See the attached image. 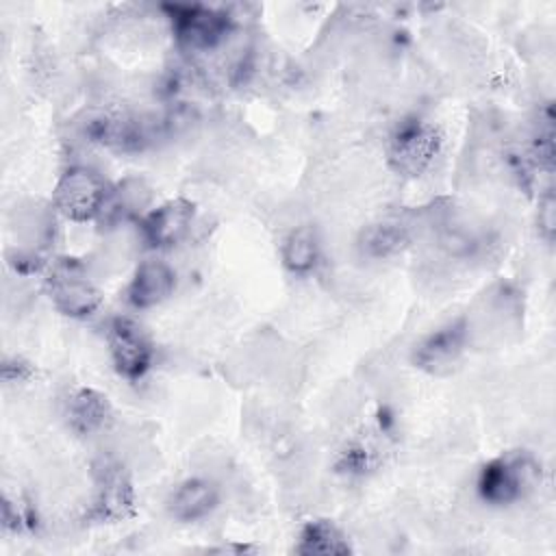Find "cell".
<instances>
[{"label": "cell", "instance_id": "6da1fadb", "mask_svg": "<svg viewBox=\"0 0 556 556\" xmlns=\"http://www.w3.org/2000/svg\"><path fill=\"white\" fill-rule=\"evenodd\" d=\"M541 460L530 452H504L482 465L476 491L491 506H510L526 500L541 482Z\"/></svg>", "mask_w": 556, "mask_h": 556}, {"label": "cell", "instance_id": "7a4b0ae2", "mask_svg": "<svg viewBox=\"0 0 556 556\" xmlns=\"http://www.w3.org/2000/svg\"><path fill=\"white\" fill-rule=\"evenodd\" d=\"M111 200V189L102 174L89 165L67 167L52 191L54 208L70 222L85 224L100 217Z\"/></svg>", "mask_w": 556, "mask_h": 556}, {"label": "cell", "instance_id": "3957f363", "mask_svg": "<svg viewBox=\"0 0 556 556\" xmlns=\"http://www.w3.org/2000/svg\"><path fill=\"white\" fill-rule=\"evenodd\" d=\"M441 143V130L432 122L421 117L402 119L389 137L387 163L395 174L417 178L434 163Z\"/></svg>", "mask_w": 556, "mask_h": 556}, {"label": "cell", "instance_id": "277c9868", "mask_svg": "<svg viewBox=\"0 0 556 556\" xmlns=\"http://www.w3.org/2000/svg\"><path fill=\"white\" fill-rule=\"evenodd\" d=\"M54 308L72 319H87L102 306V291L78 261H59L46 278Z\"/></svg>", "mask_w": 556, "mask_h": 556}, {"label": "cell", "instance_id": "5b68a950", "mask_svg": "<svg viewBox=\"0 0 556 556\" xmlns=\"http://www.w3.org/2000/svg\"><path fill=\"white\" fill-rule=\"evenodd\" d=\"M106 345L113 369L124 380H141L154 363V343L148 330L132 317H113L106 328Z\"/></svg>", "mask_w": 556, "mask_h": 556}, {"label": "cell", "instance_id": "8992f818", "mask_svg": "<svg viewBox=\"0 0 556 556\" xmlns=\"http://www.w3.org/2000/svg\"><path fill=\"white\" fill-rule=\"evenodd\" d=\"M467 350L469 324L465 317H456L421 337L410 352V361L430 376H447L458 367Z\"/></svg>", "mask_w": 556, "mask_h": 556}, {"label": "cell", "instance_id": "52a82bcc", "mask_svg": "<svg viewBox=\"0 0 556 556\" xmlns=\"http://www.w3.org/2000/svg\"><path fill=\"white\" fill-rule=\"evenodd\" d=\"M167 11L178 43L198 52L217 48L232 26L224 11L204 4H174Z\"/></svg>", "mask_w": 556, "mask_h": 556}, {"label": "cell", "instance_id": "ba28073f", "mask_svg": "<svg viewBox=\"0 0 556 556\" xmlns=\"http://www.w3.org/2000/svg\"><path fill=\"white\" fill-rule=\"evenodd\" d=\"M135 486L126 469L117 463H104L96 471L93 500L89 517L100 523L126 521L135 515Z\"/></svg>", "mask_w": 556, "mask_h": 556}, {"label": "cell", "instance_id": "9c48e42d", "mask_svg": "<svg viewBox=\"0 0 556 556\" xmlns=\"http://www.w3.org/2000/svg\"><path fill=\"white\" fill-rule=\"evenodd\" d=\"M195 222V204L187 198H172L148 211L139 224L143 241L154 250H169L182 243Z\"/></svg>", "mask_w": 556, "mask_h": 556}, {"label": "cell", "instance_id": "30bf717a", "mask_svg": "<svg viewBox=\"0 0 556 556\" xmlns=\"http://www.w3.org/2000/svg\"><path fill=\"white\" fill-rule=\"evenodd\" d=\"M219 500L222 493L213 480L193 476L178 482L169 491L165 500V510L176 523H198L217 510Z\"/></svg>", "mask_w": 556, "mask_h": 556}, {"label": "cell", "instance_id": "8fae6325", "mask_svg": "<svg viewBox=\"0 0 556 556\" xmlns=\"http://www.w3.org/2000/svg\"><path fill=\"white\" fill-rule=\"evenodd\" d=\"M176 289V269L163 258H143L126 287V300L132 308H154L169 300Z\"/></svg>", "mask_w": 556, "mask_h": 556}, {"label": "cell", "instance_id": "7c38bea8", "mask_svg": "<svg viewBox=\"0 0 556 556\" xmlns=\"http://www.w3.org/2000/svg\"><path fill=\"white\" fill-rule=\"evenodd\" d=\"M65 417L76 434H96L104 430L113 419V406L109 397L91 387H80L70 393L65 402Z\"/></svg>", "mask_w": 556, "mask_h": 556}, {"label": "cell", "instance_id": "4fadbf2b", "mask_svg": "<svg viewBox=\"0 0 556 556\" xmlns=\"http://www.w3.org/2000/svg\"><path fill=\"white\" fill-rule=\"evenodd\" d=\"M410 243V230L402 219L387 217L378 219L361 230L358 252L371 261H384L402 254Z\"/></svg>", "mask_w": 556, "mask_h": 556}, {"label": "cell", "instance_id": "5bb4252c", "mask_svg": "<svg viewBox=\"0 0 556 556\" xmlns=\"http://www.w3.org/2000/svg\"><path fill=\"white\" fill-rule=\"evenodd\" d=\"M280 258L293 276H306L317 269L321 261V237L311 224L293 226L280 245Z\"/></svg>", "mask_w": 556, "mask_h": 556}, {"label": "cell", "instance_id": "9a60e30c", "mask_svg": "<svg viewBox=\"0 0 556 556\" xmlns=\"http://www.w3.org/2000/svg\"><path fill=\"white\" fill-rule=\"evenodd\" d=\"M85 132L87 137H91V141H98L102 146L117 148V150H137L143 146L148 137L141 119L126 117V115H111V113H102L89 119Z\"/></svg>", "mask_w": 556, "mask_h": 556}, {"label": "cell", "instance_id": "2e32d148", "mask_svg": "<svg viewBox=\"0 0 556 556\" xmlns=\"http://www.w3.org/2000/svg\"><path fill=\"white\" fill-rule=\"evenodd\" d=\"M293 552L300 556H345L352 552V545L332 521L311 519L300 528Z\"/></svg>", "mask_w": 556, "mask_h": 556}, {"label": "cell", "instance_id": "e0dca14e", "mask_svg": "<svg viewBox=\"0 0 556 556\" xmlns=\"http://www.w3.org/2000/svg\"><path fill=\"white\" fill-rule=\"evenodd\" d=\"M536 224H539V235H541L547 243H552L554 230H556V200H554L552 189H547V191L539 198Z\"/></svg>", "mask_w": 556, "mask_h": 556}, {"label": "cell", "instance_id": "ac0fdd59", "mask_svg": "<svg viewBox=\"0 0 556 556\" xmlns=\"http://www.w3.org/2000/svg\"><path fill=\"white\" fill-rule=\"evenodd\" d=\"M33 374L30 365L24 363L22 358H7L2 363V380L4 382H22V380H28Z\"/></svg>", "mask_w": 556, "mask_h": 556}]
</instances>
